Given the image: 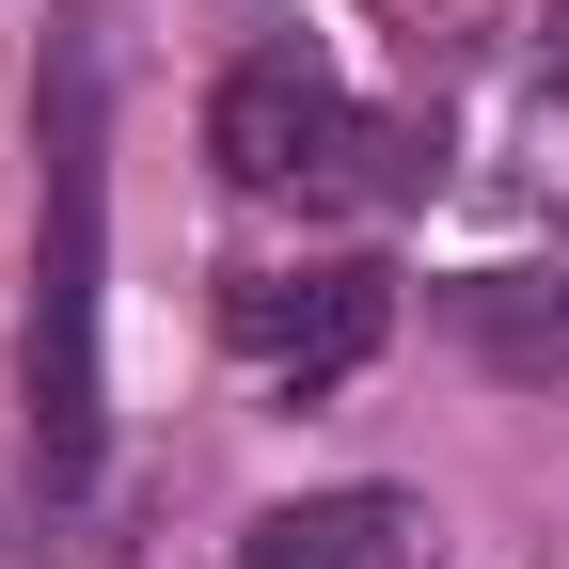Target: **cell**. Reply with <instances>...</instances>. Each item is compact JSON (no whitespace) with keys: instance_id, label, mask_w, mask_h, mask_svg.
Here are the masks:
<instances>
[{"instance_id":"1","label":"cell","mask_w":569,"mask_h":569,"mask_svg":"<svg viewBox=\"0 0 569 569\" xmlns=\"http://www.w3.org/2000/svg\"><path fill=\"white\" fill-rule=\"evenodd\" d=\"M96 269H111V127L96 48H48V222H32V459L48 490H96Z\"/></svg>"},{"instance_id":"2","label":"cell","mask_w":569,"mask_h":569,"mask_svg":"<svg viewBox=\"0 0 569 569\" xmlns=\"http://www.w3.org/2000/svg\"><path fill=\"white\" fill-rule=\"evenodd\" d=\"M206 159L238 190H301V206H348V190H427L443 174V142L427 127H365L332 96L317 48H253L222 96H206Z\"/></svg>"},{"instance_id":"3","label":"cell","mask_w":569,"mask_h":569,"mask_svg":"<svg viewBox=\"0 0 569 569\" xmlns=\"http://www.w3.org/2000/svg\"><path fill=\"white\" fill-rule=\"evenodd\" d=\"M222 332H238V365H269L284 396H332L348 365H380V332H396V284H380L365 253L253 269V284H222Z\"/></svg>"},{"instance_id":"4","label":"cell","mask_w":569,"mask_h":569,"mask_svg":"<svg viewBox=\"0 0 569 569\" xmlns=\"http://www.w3.org/2000/svg\"><path fill=\"white\" fill-rule=\"evenodd\" d=\"M238 569H427V507L411 490H301L238 538Z\"/></svg>"},{"instance_id":"5","label":"cell","mask_w":569,"mask_h":569,"mask_svg":"<svg viewBox=\"0 0 569 569\" xmlns=\"http://www.w3.org/2000/svg\"><path fill=\"white\" fill-rule=\"evenodd\" d=\"M443 332L490 380H569V269H459L443 284Z\"/></svg>"},{"instance_id":"6","label":"cell","mask_w":569,"mask_h":569,"mask_svg":"<svg viewBox=\"0 0 569 569\" xmlns=\"http://www.w3.org/2000/svg\"><path fill=\"white\" fill-rule=\"evenodd\" d=\"M380 17H443V48H475V17H490V0H380Z\"/></svg>"}]
</instances>
